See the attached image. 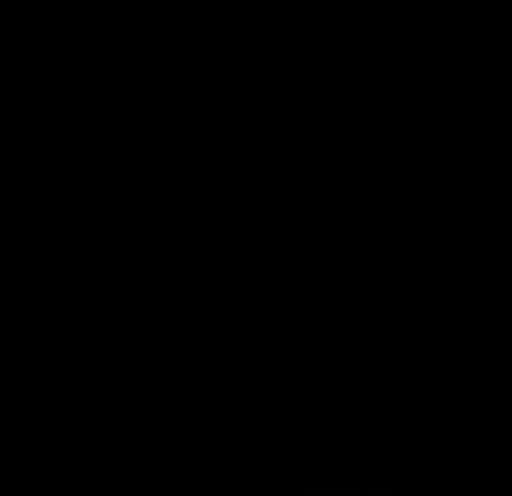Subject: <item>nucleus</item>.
Returning a JSON list of instances; mask_svg holds the SVG:
<instances>
[]
</instances>
